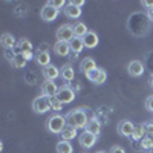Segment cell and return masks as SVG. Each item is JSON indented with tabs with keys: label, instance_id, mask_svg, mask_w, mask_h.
Instances as JSON below:
<instances>
[{
	"label": "cell",
	"instance_id": "cell-1",
	"mask_svg": "<svg viewBox=\"0 0 153 153\" xmlns=\"http://www.w3.org/2000/svg\"><path fill=\"white\" fill-rule=\"evenodd\" d=\"M66 121L69 126L75 127V129H86L89 118H87V113L84 109H74L66 113Z\"/></svg>",
	"mask_w": 153,
	"mask_h": 153
},
{
	"label": "cell",
	"instance_id": "cell-2",
	"mask_svg": "<svg viewBox=\"0 0 153 153\" xmlns=\"http://www.w3.org/2000/svg\"><path fill=\"white\" fill-rule=\"evenodd\" d=\"M66 126H68L66 117H63V115H60V113H54L52 117L48 118V123H46L48 130L51 133H54V135H60Z\"/></svg>",
	"mask_w": 153,
	"mask_h": 153
},
{
	"label": "cell",
	"instance_id": "cell-3",
	"mask_svg": "<svg viewBox=\"0 0 153 153\" xmlns=\"http://www.w3.org/2000/svg\"><path fill=\"white\" fill-rule=\"evenodd\" d=\"M49 109H51V100H49L48 97L40 95V97L34 98V101H32V110H34L35 113L43 115V113H46Z\"/></svg>",
	"mask_w": 153,
	"mask_h": 153
},
{
	"label": "cell",
	"instance_id": "cell-4",
	"mask_svg": "<svg viewBox=\"0 0 153 153\" xmlns=\"http://www.w3.org/2000/svg\"><path fill=\"white\" fill-rule=\"evenodd\" d=\"M75 38L74 34V28L71 25H61V26L57 29V42H68L71 43Z\"/></svg>",
	"mask_w": 153,
	"mask_h": 153
},
{
	"label": "cell",
	"instance_id": "cell-5",
	"mask_svg": "<svg viewBox=\"0 0 153 153\" xmlns=\"http://www.w3.org/2000/svg\"><path fill=\"white\" fill-rule=\"evenodd\" d=\"M86 78L94 84H103L107 80V74L103 68H97V69L91 71L89 74H86Z\"/></svg>",
	"mask_w": 153,
	"mask_h": 153
},
{
	"label": "cell",
	"instance_id": "cell-6",
	"mask_svg": "<svg viewBox=\"0 0 153 153\" xmlns=\"http://www.w3.org/2000/svg\"><path fill=\"white\" fill-rule=\"evenodd\" d=\"M57 98L61 101L63 104H71L72 101L75 100V92H74V89H71L69 86H61L58 89Z\"/></svg>",
	"mask_w": 153,
	"mask_h": 153
},
{
	"label": "cell",
	"instance_id": "cell-7",
	"mask_svg": "<svg viewBox=\"0 0 153 153\" xmlns=\"http://www.w3.org/2000/svg\"><path fill=\"white\" fill-rule=\"evenodd\" d=\"M58 89H60V87L57 86V83L51 81V80H45V81L42 83L40 91H42V95H45V97H48V98H52V97H57Z\"/></svg>",
	"mask_w": 153,
	"mask_h": 153
},
{
	"label": "cell",
	"instance_id": "cell-8",
	"mask_svg": "<svg viewBox=\"0 0 153 153\" xmlns=\"http://www.w3.org/2000/svg\"><path fill=\"white\" fill-rule=\"evenodd\" d=\"M127 74L130 76H141L144 74V65L139 60H133L127 65Z\"/></svg>",
	"mask_w": 153,
	"mask_h": 153
},
{
	"label": "cell",
	"instance_id": "cell-9",
	"mask_svg": "<svg viewBox=\"0 0 153 153\" xmlns=\"http://www.w3.org/2000/svg\"><path fill=\"white\" fill-rule=\"evenodd\" d=\"M58 12L60 11H57L55 8H52V6H49V5H45L43 8H42V12H40V17H42V20L43 22H54L57 17H58Z\"/></svg>",
	"mask_w": 153,
	"mask_h": 153
},
{
	"label": "cell",
	"instance_id": "cell-10",
	"mask_svg": "<svg viewBox=\"0 0 153 153\" xmlns=\"http://www.w3.org/2000/svg\"><path fill=\"white\" fill-rule=\"evenodd\" d=\"M133 129L135 126L132 121H127V120H123L118 123V133L124 138H132V133H133Z\"/></svg>",
	"mask_w": 153,
	"mask_h": 153
},
{
	"label": "cell",
	"instance_id": "cell-11",
	"mask_svg": "<svg viewBox=\"0 0 153 153\" xmlns=\"http://www.w3.org/2000/svg\"><path fill=\"white\" fill-rule=\"evenodd\" d=\"M78 143H80V146L84 147V149H92V147L95 146V143H97V136L84 130V132L78 136Z\"/></svg>",
	"mask_w": 153,
	"mask_h": 153
},
{
	"label": "cell",
	"instance_id": "cell-12",
	"mask_svg": "<svg viewBox=\"0 0 153 153\" xmlns=\"http://www.w3.org/2000/svg\"><path fill=\"white\" fill-rule=\"evenodd\" d=\"M54 52H55L58 57H68V55L72 52L71 43H68V42H57V43L54 45Z\"/></svg>",
	"mask_w": 153,
	"mask_h": 153
},
{
	"label": "cell",
	"instance_id": "cell-13",
	"mask_svg": "<svg viewBox=\"0 0 153 153\" xmlns=\"http://www.w3.org/2000/svg\"><path fill=\"white\" fill-rule=\"evenodd\" d=\"M63 12H65V16H66L68 19H71V20H75V19H80V17H81V8L72 5L71 2H68L66 8L63 9Z\"/></svg>",
	"mask_w": 153,
	"mask_h": 153
},
{
	"label": "cell",
	"instance_id": "cell-14",
	"mask_svg": "<svg viewBox=\"0 0 153 153\" xmlns=\"http://www.w3.org/2000/svg\"><path fill=\"white\" fill-rule=\"evenodd\" d=\"M60 76H61V80H65L66 83H69L75 78V71H74V66L71 65V63H66L65 66H61Z\"/></svg>",
	"mask_w": 153,
	"mask_h": 153
},
{
	"label": "cell",
	"instance_id": "cell-15",
	"mask_svg": "<svg viewBox=\"0 0 153 153\" xmlns=\"http://www.w3.org/2000/svg\"><path fill=\"white\" fill-rule=\"evenodd\" d=\"M83 42H84V46H86V48L94 49L95 46H98V42H100L98 34H97L95 31H89V32L83 37Z\"/></svg>",
	"mask_w": 153,
	"mask_h": 153
},
{
	"label": "cell",
	"instance_id": "cell-16",
	"mask_svg": "<svg viewBox=\"0 0 153 153\" xmlns=\"http://www.w3.org/2000/svg\"><path fill=\"white\" fill-rule=\"evenodd\" d=\"M43 76H45V80H51V81H54L57 80L58 76H60V69L54 65H49L46 68H43Z\"/></svg>",
	"mask_w": 153,
	"mask_h": 153
},
{
	"label": "cell",
	"instance_id": "cell-17",
	"mask_svg": "<svg viewBox=\"0 0 153 153\" xmlns=\"http://www.w3.org/2000/svg\"><path fill=\"white\" fill-rule=\"evenodd\" d=\"M84 130L89 132V133H92V135H95V136H98L100 132H101V123H100L95 117L89 118V121H87V124H86V129H84Z\"/></svg>",
	"mask_w": 153,
	"mask_h": 153
},
{
	"label": "cell",
	"instance_id": "cell-18",
	"mask_svg": "<svg viewBox=\"0 0 153 153\" xmlns=\"http://www.w3.org/2000/svg\"><path fill=\"white\" fill-rule=\"evenodd\" d=\"M35 61L38 66L42 68H46L51 65V54L48 52V51H37L35 54Z\"/></svg>",
	"mask_w": 153,
	"mask_h": 153
},
{
	"label": "cell",
	"instance_id": "cell-19",
	"mask_svg": "<svg viewBox=\"0 0 153 153\" xmlns=\"http://www.w3.org/2000/svg\"><path fill=\"white\" fill-rule=\"evenodd\" d=\"M0 45H2L5 49H12V48L17 46V40H16V37L12 34L5 32L2 37H0Z\"/></svg>",
	"mask_w": 153,
	"mask_h": 153
},
{
	"label": "cell",
	"instance_id": "cell-20",
	"mask_svg": "<svg viewBox=\"0 0 153 153\" xmlns=\"http://www.w3.org/2000/svg\"><path fill=\"white\" fill-rule=\"evenodd\" d=\"M94 69H97V63H95V60H94L92 57H86V58L81 60V63H80V71H81L83 74H89V72L94 71Z\"/></svg>",
	"mask_w": 153,
	"mask_h": 153
},
{
	"label": "cell",
	"instance_id": "cell-21",
	"mask_svg": "<svg viewBox=\"0 0 153 153\" xmlns=\"http://www.w3.org/2000/svg\"><path fill=\"white\" fill-rule=\"evenodd\" d=\"M60 135H61V139H63V141H72V139L76 138V135H78V133H76V129H75V127H72V126L68 124L65 129H63V132H61Z\"/></svg>",
	"mask_w": 153,
	"mask_h": 153
},
{
	"label": "cell",
	"instance_id": "cell-22",
	"mask_svg": "<svg viewBox=\"0 0 153 153\" xmlns=\"http://www.w3.org/2000/svg\"><path fill=\"white\" fill-rule=\"evenodd\" d=\"M72 28H74V34H75V37H80V38H83V37L89 32L87 26H86L83 22H76Z\"/></svg>",
	"mask_w": 153,
	"mask_h": 153
},
{
	"label": "cell",
	"instance_id": "cell-23",
	"mask_svg": "<svg viewBox=\"0 0 153 153\" xmlns=\"http://www.w3.org/2000/svg\"><path fill=\"white\" fill-rule=\"evenodd\" d=\"M17 49H19L20 54H25V52H28V51H32L31 40H28V38H20V40L17 42Z\"/></svg>",
	"mask_w": 153,
	"mask_h": 153
},
{
	"label": "cell",
	"instance_id": "cell-24",
	"mask_svg": "<svg viewBox=\"0 0 153 153\" xmlns=\"http://www.w3.org/2000/svg\"><path fill=\"white\" fill-rule=\"evenodd\" d=\"M71 48H72V52H74V54H80L81 51L86 48V46H84V42H83V38L75 37L74 40L71 42Z\"/></svg>",
	"mask_w": 153,
	"mask_h": 153
},
{
	"label": "cell",
	"instance_id": "cell-25",
	"mask_svg": "<svg viewBox=\"0 0 153 153\" xmlns=\"http://www.w3.org/2000/svg\"><path fill=\"white\" fill-rule=\"evenodd\" d=\"M146 136V130H144V124H136L133 133H132V139L133 141H141V139Z\"/></svg>",
	"mask_w": 153,
	"mask_h": 153
},
{
	"label": "cell",
	"instance_id": "cell-26",
	"mask_svg": "<svg viewBox=\"0 0 153 153\" xmlns=\"http://www.w3.org/2000/svg\"><path fill=\"white\" fill-rule=\"evenodd\" d=\"M74 152V147L71 144V141H58L57 144V153H72Z\"/></svg>",
	"mask_w": 153,
	"mask_h": 153
},
{
	"label": "cell",
	"instance_id": "cell-27",
	"mask_svg": "<svg viewBox=\"0 0 153 153\" xmlns=\"http://www.w3.org/2000/svg\"><path fill=\"white\" fill-rule=\"evenodd\" d=\"M26 63H28V60L25 58V55L19 52V54H17V57H16L14 60H12L11 65H12V68H16V69H23L25 66H26Z\"/></svg>",
	"mask_w": 153,
	"mask_h": 153
},
{
	"label": "cell",
	"instance_id": "cell-28",
	"mask_svg": "<svg viewBox=\"0 0 153 153\" xmlns=\"http://www.w3.org/2000/svg\"><path fill=\"white\" fill-rule=\"evenodd\" d=\"M139 147H141L143 150H150L152 147H153V136H149V135H146L141 141H139Z\"/></svg>",
	"mask_w": 153,
	"mask_h": 153
},
{
	"label": "cell",
	"instance_id": "cell-29",
	"mask_svg": "<svg viewBox=\"0 0 153 153\" xmlns=\"http://www.w3.org/2000/svg\"><path fill=\"white\" fill-rule=\"evenodd\" d=\"M46 5H49V6L55 8L57 11H60V9H65L68 3L65 2V0H49V2H46Z\"/></svg>",
	"mask_w": 153,
	"mask_h": 153
},
{
	"label": "cell",
	"instance_id": "cell-30",
	"mask_svg": "<svg viewBox=\"0 0 153 153\" xmlns=\"http://www.w3.org/2000/svg\"><path fill=\"white\" fill-rule=\"evenodd\" d=\"M51 100V109L55 110V112H60L63 109V103L57 98V97H52V98H49Z\"/></svg>",
	"mask_w": 153,
	"mask_h": 153
},
{
	"label": "cell",
	"instance_id": "cell-31",
	"mask_svg": "<svg viewBox=\"0 0 153 153\" xmlns=\"http://www.w3.org/2000/svg\"><path fill=\"white\" fill-rule=\"evenodd\" d=\"M17 54H19V52H16L14 48H12V49H5V57H6V60H8L9 63H12V60L17 57Z\"/></svg>",
	"mask_w": 153,
	"mask_h": 153
},
{
	"label": "cell",
	"instance_id": "cell-32",
	"mask_svg": "<svg viewBox=\"0 0 153 153\" xmlns=\"http://www.w3.org/2000/svg\"><path fill=\"white\" fill-rule=\"evenodd\" d=\"M144 130H146V135L153 136V123H146L144 124Z\"/></svg>",
	"mask_w": 153,
	"mask_h": 153
},
{
	"label": "cell",
	"instance_id": "cell-33",
	"mask_svg": "<svg viewBox=\"0 0 153 153\" xmlns=\"http://www.w3.org/2000/svg\"><path fill=\"white\" fill-rule=\"evenodd\" d=\"M146 107H147V110H149V112H152V113H153V95H150V97L146 100Z\"/></svg>",
	"mask_w": 153,
	"mask_h": 153
},
{
	"label": "cell",
	"instance_id": "cell-34",
	"mask_svg": "<svg viewBox=\"0 0 153 153\" xmlns=\"http://www.w3.org/2000/svg\"><path fill=\"white\" fill-rule=\"evenodd\" d=\"M109 153H126V150L121 146H113V147H110V152Z\"/></svg>",
	"mask_w": 153,
	"mask_h": 153
},
{
	"label": "cell",
	"instance_id": "cell-35",
	"mask_svg": "<svg viewBox=\"0 0 153 153\" xmlns=\"http://www.w3.org/2000/svg\"><path fill=\"white\" fill-rule=\"evenodd\" d=\"M141 5H143L146 9H152V8H153V0H143Z\"/></svg>",
	"mask_w": 153,
	"mask_h": 153
},
{
	"label": "cell",
	"instance_id": "cell-36",
	"mask_svg": "<svg viewBox=\"0 0 153 153\" xmlns=\"http://www.w3.org/2000/svg\"><path fill=\"white\" fill-rule=\"evenodd\" d=\"M71 3H72V5H75V6H78V8H81L86 2H84V0H71Z\"/></svg>",
	"mask_w": 153,
	"mask_h": 153
},
{
	"label": "cell",
	"instance_id": "cell-37",
	"mask_svg": "<svg viewBox=\"0 0 153 153\" xmlns=\"http://www.w3.org/2000/svg\"><path fill=\"white\" fill-rule=\"evenodd\" d=\"M147 19L153 22V8L152 9H147Z\"/></svg>",
	"mask_w": 153,
	"mask_h": 153
},
{
	"label": "cell",
	"instance_id": "cell-38",
	"mask_svg": "<svg viewBox=\"0 0 153 153\" xmlns=\"http://www.w3.org/2000/svg\"><path fill=\"white\" fill-rule=\"evenodd\" d=\"M149 86H150V87L153 89V72H152V74L149 75Z\"/></svg>",
	"mask_w": 153,
	"mask_h": 153
},
{
	"label": "cell",
	"instance_id": "cell-39",
	"mask_svg": "<svg viewBox=\"0 0 153 153\" xmlns=\"http://www.w3.org/2000/svg\"><path fill=\"white\" fill-rule=\"evenodd\" d=\"M147 153H153V147H152L150 150H147Z\"/></svg>",
	"mask_w": 153,
	"mask_h": 153
},
{
	"label": "cell",
	"instance_id": "cell-40",
	"mask_svg": "<svg viewBox=\"0 0 153 153\" xmlns=\"http://www.w3.org/2000/svg\"><path fill=\"white\" fill-rule=\"evenodd\" d=\"M97 153H107V152H104V150H100V152H97Z\"/></svg>",
	"mask_w": 153,
	"mask_h": 153
}]
</instances>
